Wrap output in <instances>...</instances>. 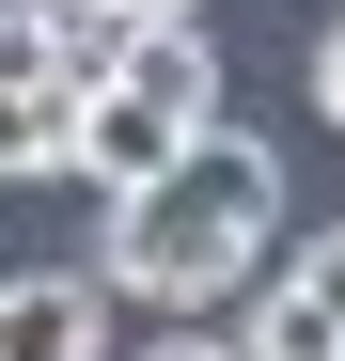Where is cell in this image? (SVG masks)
Masks as SVG:
<instances>
[{"instance_id": "obj_3", "label": "cell", "mask_w": 345, "mask_h": 361, "mask_svg": "<svg viewBox=\"0 0 345 361\" xmlns=\"http://www.w3.org/2000/svg\"><path fill=\"white\" fill-rule=\"evenodd\" d=\"M0 361H110V283L94 267H16L0 283Z\"/></svg>"}, {"instance_id": "obj_4", "label": "cell", "mask_w": 345, "mask_h": 361, "mask_svg": "<svg viewBox=\"0 0 345 361\" xmlns=\"http://www.w3.org/2000/svg\"><path fill=\"white\" fill-rule=\"evenodd\" d=\"M63 110L79 79H0V173H63Z\"/></svg>"}, {"instance_id": "obj_2", "label": "cell", "mask_w": 345, "mask_h": 361, "mask_svg": "<svg viewBox=\"0 0 345 361\" xmlns=\"http://www.w3.org/2000/svg\"><path fill=\"white\" fill-rule=\"evenodd\" d=\"M189 126H220V110H172V94H142V79H79V110H63V173L142 189V173H172Z\"/></svg>"}, {"instance_id": "obj_6", "label": "cell", "mask_w": 345, "mask_h": 361, "mask_svg": "<svg viewBox=\"0 0 345 361\" xmlns=\"http://www.w3.org/2000/svg\"><path fill=\"white\" fill-rule=\"evenodd\" d=\"M110 361H220V330L204 314H157V345H110Z\"/></svg>"}, {"instance_id": "obj_1", "label": "cell", "mask_w": 345, "mask_h": 361, "mask_svg": "<svg viewBox=\"0 0 345 361\" xmlns=\"http://www.w3.org/2000/svg\"><path fill=\"white\" fill-rule=\"evenodd\" d=\"M267 220H282V157L251 126H189L172 173L142 189H110V298H142V314H220L251 267H267Z\"/></svg>"}, {"instance_id": "obj_7", "label": "cell", "mask_w": 345, "mask_h": 361, "mask_svg": "<svg viewBox=\"0 0 345 361\" xmlns=\"http://www.w3.org/2000/svg\"><path fill=\"white\" fill-rule=\"evenodd\" d=\"M314 110L345 126V16H330V47H314Z\"/></svg>"}, {"instance_id": "obj_5", "label": "cell", "mask_w": 345, "mask_h": 361, "mask_svg": "<svg viewBox=\"0 0 345 361\" xmlns=\"http://www.w3.org/2000/svg\"><path fill=\"white\" fill-rule=\"evenodd\" d=\"M282 298H299V314H314V330L345 345V220H330V235H299V267H282Z\"/></svg>"}, {"instance_id": "obj_8", "label": "cell", "mask_w": 345, "mask_h": 361, "mask_svg": "<svg viewBox=\"0 0 345 361\" xmlns=\"http://www.w3.org/2000/svg\"><path fill=\"white\" fill-rule=\"evenodd\" d=\"M330 361H345V345H330Z\"/></svg>"}]
</instances>
